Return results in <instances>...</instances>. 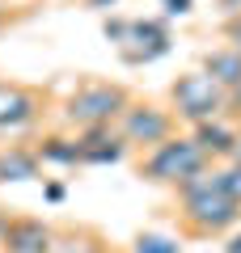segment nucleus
I'll return each mask as SVG.
<instances>
[{"mask_svg": "<svg viewBox=\"0 0 241 253\" xmlns=\"http://www.w3.org/2000/svg\"><path fill=\"white\" fill-rule=\"evenodd\" d=\"M178 219L186 236H224L241 224V199H233L220 181V165H207L195 177H186L178 190Z\"/></svg>", "mask_w": 241, "mask_h": 253, "instance_id": "f257e3e1", "label": "nucleus"}, {"mask_svg": "<svg viewBox=\"0 0 241 253\" xmlns=\"http://www.w3.org/2000/svg\"><path fill=\"white\" fill-rule=\"evenodd\" d=\"M38 161L43 165H63V169H72V165H80L76 156V135H47L43 144H34Z\"/></svg>", "mask_w": 241, "mask_h": 253, "instance_id": "ddd939ff", "label": "nucleus"}, {"mask_svg": "<svg viewBox=\"0 0 241 253\" xmlns=\"http://www.w3.org/2000/svg\"><path fill=\"white\" fill-rule=\"evenodd\" d=\"M89 9H98V13H106V9H119V0H85Z\"/></svg>", "mask_w": 241, "mask_h": 253, "instance_id": "aec40b11", "label": "nucleus"}, {"mask_svg": "<svg viewBox=\"0 0 241 253\" xmlns=\"http://www.w3.org/2000/svg\"><path fill=\"white\" fill-rule=\"evenodd\" d=\"M199 169H207V156L199 152V144L186 131H178V135H170L165 144L140 152V165H135V173H140L148 186H170V190H178L182 181L195 177Z\"/></svg>", "mask_w": 241, "mask_h": 253, "instance_id": "f03ea898", "label": "nucleus"}, {"mask_svg": "<svg viewBox=\"0 0 241 253\" xmlns=\"http://www.w3.org/2000/svg\"><path fill=\"white\" fill-rule=\"evenodd\" d=\"M131 253H182V241L165 232H140L131 241Z\"/></svg>", "mask_w": 241, "mask_h": 253, "instance_id": "2eb2a0df", "label": "nucleus"}, {"mask_svg": "<svg viewBox=\"0 0 241 253\" xmlns=\"http://www.w3.org/2000/svg\"><path fill=\"white\" fill-rule=\"evenodd\" d=\"M4 21H9V9H4V0H0V26H4Z\"/></svg>", "mask_w": 241, "mask_h": 253, "instance_id": "a878e982", "label": "nucleus"}, {"mask_svg": "<svg viewBox=\"0 0 241 253\" xmlns=\"http://www.w3.org/2000/svg\"><path fill=\"white\" fill-rule=\"evenodd\" d=\"M102 30H106V38H110V42H115V46H119V42H123V38H127V21H119V17H115V21H106V26H102Z\"/></svg>", "mask_w": 241, "mask_h": 253, "instance_id": "dca6fc26", "label": "nucleus"}, {"mask_svg": "<svg viewBox=\"0 0 241 253\" xmlns=\"http://www.w3.org/2000/svg\"><path fill=\"white\" fill-rule=\"evenodd\" d=\"M190 139L199 144V152L207 156V165H229L233 152H237V126L229 118H212V123H199L186 131Z\"/></svg>", "mask_w": 241, "mask_h": 253, "instance_id": "9d476101", "label": "nucleus"}, {"mask_svg": "<svg viewBox=\"0 0 241 253\" xmlns=\"http://www.w3.org/2000/svg\"><path fill=\"white\" fill-rule=\"evenodd\" d=\"M131 93L115 81H80L76 89L63 101V123L76 126V131H89V126H115L119 114L127 110Z\"/></svg>", "mask_w": 241, "mask_h": 253, "instance_id": "7ed1b4c3", "label": "nucleus"}, {"mask_svg": "<svg viewBox=\"0 0 241 253\" xmlns=\"http://www.w3.org/2000/svg\"><path fill=\"white\" fill-rule=\"evenodd\" d=\"M233 161L241 165V123H237V152H233Z\"/></svg>", "mask_w": 241, "mask_h": 253, "instance_id": "393cba45", "label": "nucleus"}, {"mask_svg": "<svg viewBox=\"0 0 241 253\" xmlns=\"http://www.w3.org/2000/svg\"><path fill=\"white\" fill-rule=\"evenodd\" d=\"M63 199V186L60 181H51V186H47V203H60Z\"/></svg>", "mask_w": 241, "mask_h": 253, "instance_id": "412c9836", "label": "nucleus"}, {"mask_svg": "<svg viewBox=\"0 0 241 253\" xmlns=\"http://www.w3.org/2000/svg\"><path fill=\"white\" fill-rule=\"evenodd\" d=\"M93 253H123V249H115V245H106V241H102V245H98Z\"/></svg>", "mask_w": 241, "mask_h": 253, "instance_id": "b1692460", "label": "nucleus"}, {"mask_svg": "<svg viewBox=\"0 0 241 253\" xmlns=\"http://www.w3.org/2000/svg\"><path fill=\"white\" fill-rule=\"evenodd\" d=\"M229 46H233V51H241V17L229 21Z\"/></svg>", "mask_w": 241, "mask_h": 253, "instance_id": "a211bd4d", "label": "nucleus"}, {"mask_svg": "<svg viewBox=\"0 0 241 253\" xmlns=\"http://www.w3.org/2000/svg\"><path fill=\"white\" fill-rule=\"evenodd\" d=\"M165 13H170V17H186V13H190V0H165Z\"/></svg>", "mask_w": 241, "mask_h": 253, "instance_id": "f3484780", "label": "nucleus"}, {"mask_svg": "<svg viewBox=\"0 0 241 253\" xmlns=\"http://www.w3.org/2000/svg\"><path fill=\"white\" fill-rule=\"evenodd\" d=\"M115 131L123 135L127 148L135 152H148V148L165 144L170 135H178V118L170 114V106H161V101H127V110L119 114Z\"/></svg>", "mask_w": 241, "mask_h": 253, "instance_id": "39448f33", "label": "nucleus"}, {"mask_svg": "<svg viewBox=\"0 0 241 253\" xmlns=\"http://www.w3.org/2000/svg\"><path fill=\"white\" fill-rule=\"evenodd\" d=\"M4 228H9V211L0 207V241H4Z\"/></svg>", "mask_w": 241, "mask_h": 253, "instance_id": "5701e85b", "label": "nucleus"}, {"mask_svg": "<svg viewBox=\"0 0 241 253\" xmlns=\"http://www.w3.org/2000/svg\"><path fill=\"white\" fill-rule=\"evenodd\" d=\"M170 114L186 126H199V123H212V118H229V101H224V89L212 76L182 72L170 84Z\"/></svg>", "mask_w": 241, "mask_h": 253, "instance_id": "20e7f679", "label": "nucleus"}, {"mask_svg": "<svg viewBox=\"0 0 241 253\" xmlns=\"http://www.w3.org/2000/svg\"><path fill=\"white\" fill-rule=\"evenodd\" d=\"M119 51L127 63H152L170 51V30L161 17H135L127 21V38L119 42Z\"/></svg>", "mask_w": 241, "mask_h": 253, "instance_id": "0eeeda50", "label": "nucleus"}, {"mask_svg": "<svg viewBox=\"0 0 241 253\" xmlns=\"http://www.w3.org/2000/svg\"><path fill=\"white\" fill-rule=\"evenodd\" d=\"M203 76H212L216 84H220L224 93H233L241 84V51H233L229 42L224 46H216V51H207L203 55V68H199Z\"/></svg>", "mask_w": 241, "mask_h": 253, "instance_id": "f8f14e48", "label": "nucleus"}, {"mask_svg": "<svg viewBox=\"0 0 241 253\" xmlns=\"http://www.w3.org/2000/svg\"><path fill=\"white\" fill-rule=\"evenodd\" d=\"M131 148L123 144L115 126H89V131H76V156L80 165H119Z\"/></svg>", "mask_w": 241, "mask_h": 253, "instance_id": "1a4fd4ad", "label": "nucleus"}, {"mask_svg": "<svg viewBox=\"0 0 241 253\" xmlns=\"http://www.w3.org/2000/svg\"><path fill=\"white\" fill-rule=\"evenodd\" d=\"M43 114V93L21 81H0V135L26 131Z\"/></svg>", "mask_w": 241, "mask_h": 253, "instance_id": "423d86ee", "label": "nucleus"}, {"mask_svg": "<svg viewBox=\"0 0 241 253\" xmlns=\"http://www.w3.org/2000/svg\"><path fill=\"white\" fill-rule=\"evenodd\" d=\"M38 173H43V161L30 144L0 148V181H34Z\"/></svg>", "mask_w": 241, "mask_h": 253, "instance_id": "9b49d317", "label": "nucleus"}, {"mask_svg": "<svg viewBox=\"0 0 241 253\" xmlns=\"http://www.w3.org/2000/svg\"><path fill=\"white\" fill-rule=\"evenodd\" d=\"M55 228L38 215H9V228H4V241H0V253H47L51 249Z\"/></svg>", "mask_w": 241, "mask_h": 253, "instance_id": "6e6552de", "label": "nucleus"}, {"mask_svg": "<svg viewBox=\"0 0 241 253\" xmlns=\"http://www.w3.org/2000/svg\"><path fill=\"white\" fill-rule=\"evenodd\" d=\"M98 245H102V236L93 228H68V232L51 236V249L47 253H93Z\"/></svg>", "mask_w": 241, "mask_h": 253, "instance_id": "4468645a", "label": "nucleus"}, {"mask_svg": "<svg viewBox=\"0 0 241 253\" xmlns=\"http://www.w3.org/2000/svg\"><path fill=\"white\" fill-rule=\"evenodd\" d=\"M220 9H224V17H241V0H220Z\"/></svg>", "mask_w": 241, "mask_h": 253, "instance_id": "6ab92c4d", "label": "nucleus"}, {"mask_svg": "<svg viewBox=\"0 0 241 253\" xmlns=\"http://www.w3.org/2000/svg\"><path fill=\"white\" fill-rule=\"evenodd\" d=\"M224 253H241V232H233V236H229V249H224Z\"/></svg>", "mask_w": 241, "mask_h": 253, "instance_id": "4be33fe9", "label": "nucleus"}]
</instances>
